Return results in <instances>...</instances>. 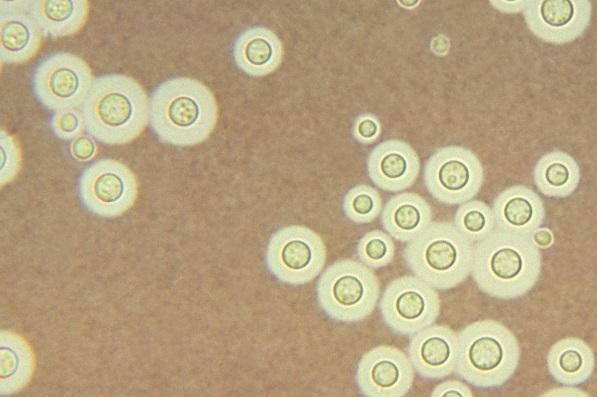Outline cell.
Segmentation results:
<instances>
[{"label": "cell", "mask_w": 597, "mask_h": 397, "mask_svg": "<svg viewBox=\"0 0 597 397\" xmlns=\"http://www.w3.org/2000/svg\"><path fill=\"white\" fill-rule=\"evenodd\" d=\"M1 1L0 60L5 64H22L39 51L42 33L28 7Z\"/></svg>", "instance_id": "cell-16"}, {"label": "cell", "mask_w": 597, "mask_h": 397, "mask_svg": "<svg viewBox=\"0 0 597 397\" xmlns=\"http://www.w3.org/2000/svg\"><path fill=\"white\" fill-rule=\"evenodd\" d=\"M232 56L236 66L249 76L261 77L275 71L283 59L278 36L265 27H250L235 39Z\"/></svg>", "instance_id": "cell-18"}, {"label": "cell", "mask_w": 597, "mask_h": 397, "mask_svg": "<svg viewBox=\"0 0 597 397\" xmlns=\"http://www.w3.org/2000/svg\"><path fill=\"white\" fill-rule=\"evenodd\" d=\"M432 222V209L419 194L402 192L392 196L381 213L385 231L401 243L417 237Z\"/></svg>", "instance_id": "cell-19"}, {"label": "cell", "mask_w": 597, "mask_h": 397, "mask_svg": "<svg viewBox=\"0 0 597 397\" xmlns=\"http://www.w3.org/2000/svg\"><path fill=\"white\" fill-rule=\"evenodd\" d=\"M529 30L540 40L566 44L579 38L592 17L589 0H527L523 10Z\"/></svg>", "instance_id": "cell-13"}, {"label": "cell", "mask_w": 597, "mask_h": 397, "mask_svg": "<svg viewBox=\"0 0 597 397\" xmlns=\"http://www.w3.org/2000/svg\"><path fill=\"white\" fill-rule=\"evenodd\" d=\"M492 212L496 228L522 235H530L545 219L542 199L525 185H514L500 192Z\"/></svg>", "instance_id": "cell-17"}, {"label": "cell", "mask_w": 597, "mask_h": 397, "mask_svg": "<svg viewBox=\"0 0 597 397\" xmlns=\"http://www.w3.org/2000/svg\"><path fill=\"white\" fill-rule=\"evenodd\" d=\"M414 374L408 355L394 346L380 345L363 354L355 381L366 397H402L412 388Z\"/></svg>", "instance_id": "cell-12"}, {"label": "cell", "mask_w": 597, "mask_h": 397, "mask_svg": "<svg viewBox=\"0 0 597 397\" xmlns=\"http://www.w3.org/2000/svg\"><path fill=\"white\" fill-rule=\"evenodd\" d=\"M541 267V252L530 235L495 228L474 243L471 275L492 298L513 300L526 295L537 283Z\"/></svg>", "instance_id": "cell-1"}, {"label": "cell", "mask_w": 597, "mask_h": 397, "mask_svg": "<svg viewBox=\"0 0 597 397\" xmlns=\"http://www.w3.org/2000/svg\"><path fill=\"white\" fill-rule=\"evenodd\" d=\"M77 191L87 211L100 217H116L133 206L138 184L128 166L114 159H101L83 170Z\"/></svg>", "instance_id": "cell-11"}, {"label": "cell", "mask_w": 597, "mask_h": 397, "mask_svg": "<svg viewBox=\"0 0 597 397\" xmlns=\"http://www.w3.org/2000/svg\"><path fill=\"white\" fill-rule=\"evenodd\" d=\"M28 11L45 36L59 38L74 35L86 23L87 0H36L28 2Z\"/></svg>", "instance_id": "cell-21"}, {"label": "cell", "mask_w": 597, "mask_h": 397, "mask_svg": "<svg viewBox=\"0 0 597 397\" xmlns=\"http://www.w3.org/2000/svg\"><path fill=\"white\" fill-rule=\"evenodd\" d=\"M342 209L345 216L356 224H366L376 219L382 210V199L372 186L359 184L347 191Z\"/></svg>", "instance_id": "cell-25"}, {"label": "cell", "mask_w": 597, "mask_h": 397, "mask_svg": "<svg viewBox=\"0 0 597 397\" xmlns=\"http://www.w3.org/2000/svg\"><path fill=\"white\" fill-rule=\"evenodd\" d=\"M94 79L91 68L82 58L68 52H56L37 64L31 85L42 106L57 112L81 107Z\"/></svg>", "instance_id": "cell-9"}, {"label": "cell", "mask_w": 597, "mask_h": 397, "mask_svg": "<svg viewBox=\"0 0 597 397\" xmlns=\"http://www.w3.org/2000/svg\"><path fill=\"white\" fill-rule=\"evenodd\" d=\"M407 352L421 378L443 379L455 372L458 334L448 326L432 324L411 335Z\"/></svg>", "instance_id": "cell-14"}, {"label": "cell", "mask_w": 597, "mask_h": 397, "mask_svg": "<svg viewBox=\"0 0 597 397\" xmlns=\"http://www.w3.org/2000/svg\"><path fill=\"white\" fill-rule=\"evenodd\" d=\"M217 120L214 94L197 79H167L150 96L149 123L163 143L182 147L199 144L210 136Z\"/></svg>", "instance_id": "cell-2"}, {"label": "cell", "mask_w": 597, "mask_h": 397, "mask_svg": "<svg viewBox=\"0 0 597 397\" xmlns=\"http://www.w3.org/2000/svg\"><path fill=\"white\" fill-rule=\"evenodd\" d=\"M380 294L378 277L366 265L351 259L327 267L316 285L317 302L324 314L342 323L367 318L375 309Z\"/></svg>", "instance_id": "cell-6"}, {"label": "cell", "mask_w": 597, "mask_h": 397, "mask_svg": "<svg viewBox=\"0 0 597 397\" xmlns=\"http://www.w3.org/2000/svg\"><path fill=\"white\" fill-rule=\"evenodd\" d=\"M398 4L402 5L405 8H415L417 5L420 4V1H398Z\"/></svg>", "instance_id": "cell-35"}, {"label": "cell", "mask_w": 597, "mask_h": 397, "mask_svg": "<svg viewBox=\"0 0 597 397\" xmlns=\"http://www.w3.org/2000/svg\"><path fill=\"white\" fill-rule=\"evenodd\" d=\"M1 185L12 181L21 166V148L17 139L5 130L0 132Z\"/></svg>", "instance_id": "cell-27"}, {"label": "cell", "mask_w": 597, "mask_h": 397, "mask_svg": "<svg viewBox=\"0 0 597 397\" xmlns=\"http://www.w3.org/2000/svg\"><path fill=\"white\" fill-rule=\"evenodd\" d=\"M588 394L575 388L574 386L564 385L561 388H555L542 394V396H587Z\"/></svg>", "instance_id": "cell-34"}, {"label": "cell", "mask_w": 597, "mask_h": 397, "mask_svg": "<svg viewBox=\"0 0 597 397\" xmlns=\"http://www.w3.org/2000/svg\"><path fill=\"white\" fill-rule=\"evenodd\" d=\"M381 134L379 119L369 113L359 115L353 125V136L361 144L374 143Z\"/></svg>", "instance_id": "cell-29"}, {"label": "cell", "mask_w": 597, "mask_h": 397, "mask_svg": "<svg viewBox=\"0 0 597 397\" xmlns=\"http://www.w3.org/2000/svg\"><path fill=\"white\" fill-rule=\"evenodd\" d=\"M490 5H492L495 9L499 10L503 13H518L525 9L527 0H515V1H506V0H492L489 1Z\"/></svg>", "instance_id": "cell-32"}, {"label": "cell", "mask_w": 597, "mask_h": 397, "mask_svg": "<svg viewBox=\"0 0 597 397\" xmlns=\"http://www.w3.org/2000/svg\"><path fill=\"white\" fill-rule=\"evenodd\" d=\"M50 128L54 135L61 140H73L86 129L84 117L77 109H67L55 112L50 120Z\"/></svg>", "instance_id": "cell-28"}, {"label": "cell", "mask_w": 597, "mask_h": 397, "mask_svg": "<svg viewBox=\"0 0 597 397\" xmlns=\"http://www.w3.org/2000/svg\"><path fill=\"white\" fill-rule=\"evenodd\" d=\"M474 243L454 224L432 221L407 243L403 257L413 274L435 289L449 290L471 274Z\"/></svg>", "instance_id": "cell-5"}, {"label": "cell", "mask_w": 597, "mask_h": 397, "mask_svg": "<svg viewBox=\"0 0 597 397\" xmlns=\"http://www.w3.org/2000/svg\"><path fill=\"white\" fill-rule=\"evenodd\" d=\"M531 239L538 248H548L552 245L554 237L547 228H537L531 234Z\"/></svg>", "instance_id": "cell-33"}, {"label": "cell", "mask_w": 597, "mask_h": 397, "mask_svg": "<svg viewBox=\"0 0 597 397\" xmlns=\"http://www.w3.org/2000/svg\"><path fill=\"white\" fill-rule=\"evenodd\" d=\"M327 251L322 238L310 228L290 225L270 237L265 250L269 272L289 285H303L323 270Z\"/></svg>", "instance_id": "cell-7"}, {"label": "cell", "mask_w": 597, "mask_h": 397, "mask_svg": "<svg viewBox=\"0 0 597 397\" xmlns=\"http://www.w3.org/2000/svg\"><path fill=\"white\" fill-rule=\"evenodd\" d=\"M356 251L362 264L378 269L391 263L395 255V244L387 232L372 230L360 238Z\"/></svg>", "instance_id": "cell-26"}, {"label": "cell", "mask_w": 597, "mask_h": 397, "mask_svg": "<svg viewBox=\"0 0 597 397\" xmlns=\"http://www.w3.org/2000/svg\"><path fill=\"white\" fill-rule=\"evenodd\" d=\"M28 345L11 336V345L5 336L1 344L2 391L14 392L28 382L33 370V358Z\"/></svg>", "instance_id": "cell-23"}, {"label": "cell", "mask_w": 597, "mask_h": 397, "mask_svg": "<svg viewBox=\"0 0 597 397\" xmlns=\"http://www.w3.org/2000/svg\"><path fill=\"white\" fill-rule=\"evenodd\" d=\"M533 177L541 194L552 198H566L579 186L581 170L571 155L555 150L539 158Z\"/></svg>", "instance_id": "cell-22"}, {"label": "cell", "mask_w": 597, "mask_h": 397, "mask_svg": "<svg viewBox=\"0 0 597 397\" xmlns=\"http://www.w3.org/2000/svg\"><path fill=\"white\" fill-rule=\"evenodd\" d=\"M81 112L87 132L108 145L136 139L149 121V99L132 77L107 74L94 79Z\"/></svg>", "instance_id": "cell-3"}, {"label": "cell", "mask_w": 597, "mask_h": 397, "mask_svg": "<svg viewBox=\"0 0 597 397\" xmlns=\"http://www.w3.org/2000/svg\"><path fill=\"white\" fill-rule=\"evenodd\" d=\"M370 180L380 189L399 192L411 187L420 173V159L405 141L385 140L376 145L367 158Z\"/></svg>", "instance_id": "cell-15"}, {"label": "cell", "mask_w": 597, "mask_h": 397, "mask_svg": "<svg viewBox=\"0 0 597 397\" xmlns=\"http://www.w3.org/2000/svg\"><path fill=\"white\" fill-rule=\"evenodd\" d=\"M454 226L473 243L484 239L496 228L492 208L480 200L460 204L454 214Z\"/></svg>", "instance_id": "cell-24"}, {"label": "cell", "mask_w": 597, "mask_h": 397, "mask_svg": "<svg viewBox=\"0 0 597 397\" xmlns=\"http://www.w3.org/2000/svg\"><path fill=\"white\" fill-rule=\"evenodd\" d=\"M432 397H472L470 387L456 379L445 380L438 384L431 392Z\"/></svg>", "instance_id": "cell-31"}, {"label": "cell", "mask_w": 597, "mask_h": 397, "mask_svg": "<svg viewBox=\"0 0 597 397\" xmlns=\"http://www.w3.org/2000/svg\"><path fill=\"white\" fill-rule=\"evenodd\" d=\"M428 193L439 203L460 205L472 200L484 182V169L475 153L456 145L436 149L423 171Z\"/></svg>", "instance_id": "cell-8"}, {"label": "cell", "mask_w": 597, "mask_h": 397, "mask_svg": "<svg viewBox=\"0 0 597 397\" xmlns=\"http://www.w3.org/2000/svg\"><path fill=\"white\" fill-rule=\"evenodd\" d=\"M457 334V376L481 389L499 388L511 379L521 353L519 342L508 327L484 319L468 324Z\"/></svg>", "instance_id": "cell-4"}, {"label": "cell", "mask_w": 597, "mask_h": 397, "mask_svg": "<svg viewBox=\"0 0 597 397\" xmlns=\"http://www.w3.org/2000/svg\"><path fill=\"white\" fill-rule=\"evenodd\" d=\"M546 363L555 381L563 385L576 386L592 376L595 356L588 343L576 337H567L551 346Z\"/></svg>", "instance_id": "cell-20"}, {"label": "cell", "mask_w": 597, "mask_h": 397, "mask_svg": "<svg viewBox=\"0 0 597 397\" xmlns=\"http://www.w3.org/2000/svg\"><path fill=\"white\" fill-rule=\"evenodd\" d=\"M384 323L398 335L411 336L432 325L440 313L437 289L417 276L393 279L379 302Z\"/></svg>", "instance_id": "cell-10"}, {"label": "cell", "mask_w": 597, "mask_h": 397, "mask_svg": "<svg viewBox=\"0 0 597 397\" xmlns=\"http://www.w3.org/2000/svg\"><path fill=\"white\" fill-rule=\"evenodd\" d=\"M98 148L94 138L89 135H80L72 140L69 145L71 157L79 162H86L93 159L97 154Z\"/></svg>", "instance_id": "cell-30"}]
</instances>
